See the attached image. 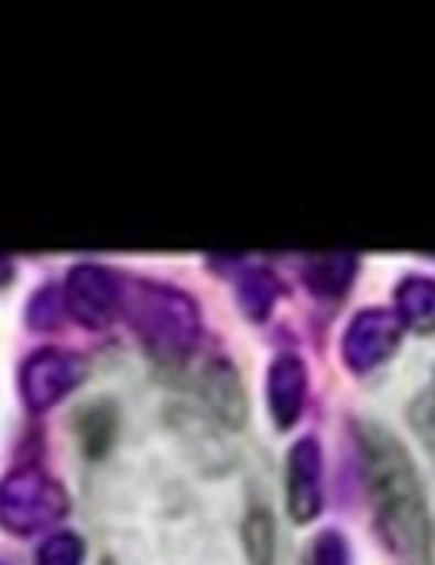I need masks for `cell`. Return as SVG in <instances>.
I'll return each mask as SVG.
<instances>
[{
	"label": "cell",
	"mask_w": 435,
	"mask_h": 565,
	"mask_svg": "<svg viewBox=\"0 0 435 565\" xmlns=\"http://www.w3.org/2000/svg\"><path fill=\"white\" fill-rule=\"evenodd\" d=\"M363 454H367L370 487H373L387 533L393 536L396 550H403L410 559L429 565L426 503H423V490H420V480H416L410 457L380 427L363 430Z\"/></svg>",
	"instance_id": "cell-1"
},
{
	"label": "cell",
	"mask_w": 435,
	"mask_h": 565,
	"mask_svg": "<svg viewBox=\"0 0 435 565\" xmlns=\"http://www.w3.org/2000/svg\"><path fill=\"white\" fill-rule=\"evenodd\" d=\"M244 543H248L251 563L271 565L274 533H271V516H268V513H251V520H248V526H244Z\"/></svg>",
	"instance_id": "cell-2"
},
{
	"label": "cell",
	"mask_w": 435,
	"mask_h": 565,
	"mask_svg": "<svg viewBox=\"0 0 435 565\" xmlns=\"http://www.w3.org/2000/svg\"><path fill=\"white\" fill-rule=\"evenodd\" d=\"M416 427H420V434H423V437H426V440L435 447V394L429 397V404H426V420H423V424H416Z\"/></svg>",
	"instance_id": "cell-3"
},
{
	"label": "cell",
	"mask_w": 435,
	"mask_h": 565,
	"mask_svg": "<svg viewBox=\"0 0 435 565\" xmlns=\"http://www.w3.org/2000/svg\"><path fill=\"white\" fill-rule=\"evenodd\" d=\"M102 565H109V563H102Z\"/></svg>",
	"instance_id": "cell-4"
}]
</instances>
